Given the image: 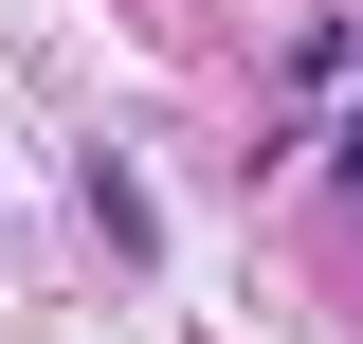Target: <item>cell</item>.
<instances>
[{"label": "cell", "instance_id": "6da1fadb", "mask_svg": "<svg viewBox=\"0 0 363 344\" xmlns=\"http://www.w3.org/2000/svg\"><path fill=\"white\" fill-rule=\"evenodd\" d=\"M345 164H363V127H345Z\"/></svg>", "mask_w": 363, "mask_h": 344}]
</instances>
